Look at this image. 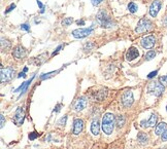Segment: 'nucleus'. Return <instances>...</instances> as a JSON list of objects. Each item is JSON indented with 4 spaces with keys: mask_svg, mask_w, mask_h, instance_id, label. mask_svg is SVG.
<instances>
[{
    "mask_svg": "<svg viewBox=\"0 0 167 149\" xmlns=\"http://www.w3.org/2000/svg\"><path fill=\"white\" fill-rule=\"evenodd\" d=\"M38 136H39L38 135V133H36V132H32V133L29 134V139H30V140H35Z\"/></svg>",
    "mask_w": 167,
    "mask_h": 149,
    "instance_id": "obj_27",
    "label": "nucleus"
},
{
    "mask_svg": "<svg viewBox=\"0 0 167 149\" xmlns=\"http://www.w3.org/2000/svg\"><path fill=\"white\" fill-rule=\"evenodd\" d=\"M155 56H156V52H154V50H149L146 54V59L147 61H151L152 59H154Z\"/></svg>",
    "mask_w": 167,
    "mask_h": 149,
    "instance_id": "obj_24",
    "label": "nucleus"
},
{
    "mask_svg": "<svg viewBox=\"0 0 167 149\" xmlns=\"http://www.w3.org/2000/svg\"><path fill=\"white\" fill-rule=\"evenodd\" d=\"M61 106H62L61 104H58L57 107H56V109H55V111H56V112H59V111H60V107H61Z\"/></svg>",
    "mask_w": 167,
    "mask_h": 149,
    "instance_id": "obj_40",
    "label": "nucleus"
},
{
    "mask_svg": "<svg viewBox=\"0 0 167 149\" xmlns=\"http://www.w3.org/2000/svg\"><path fill=\"white\" fill-rule=\"evenodd\" d=\"M11 47V42L8 41V40H5L4 38H1V50L2 52H4V50H6Z\"/></svg>",
    "mask_w": 167,
    "mask_h": 149,
    "instance_id": "obj_21",
    "label": "nucleus"
},
{
    "mask_svg": "<svg viewBox=\"0 0 167 149\" xmlns=\"http://www.w3.org/2000/svg\"><path fill=\"white\" fill-rule=\"evenodd\" d=\"M116 124L115 115L113 113H105L102 118V130L106 135H110L113 131Z\"/></svg>",
    "mask_w": 167,
    "mask_h": 149,
    "instance_id": "obj_1",
    "label": "nucleus"
},
{
    "mask_svg": "<svg viewBox=\"0 0 167 149\" xmlns=\"http://www.w3.org/2000/svg\"><path fill=\"white\" fill-rule=\"evenodd\" d=\"M137 9H138V7H137V5L134 3V2H130V3L128 4V10H129L131 13H136Z\"/></svg>",
    "mask_w": 167,
    "mask_h": 149,
    "instance_id": "obj_22",
    "label": "nucleus"
},
{
    "mask_svg": "<svg viewBox=\"0 0 167 149\" xmlns=\"http://www.w3.org/2000/svg\"><path fill=\"white\" fill-rule=\"evenodd\" d=\"M137 140L139 141L140 144H147V141H149V136L147 135L146 133H142V132H140L138 133V135H137Z\"/></svg>",
    "mask_w": 167,
    "mask_h": 149,
    "instance_id": "obj_19",
    "label": "nucleus"
},
{
    "mask_svg": "<svg viewBox=\"0 0 167 149\" xmlns=\"http://www.w3.org/2000/svg\"><path fill=\"white\" fill-rule=\"evenodd\" d=\"M86 106H87V100L84 97L79 98L73 104V108L76 111H82V110L86 108Z\"/></svg>",
    "mask_w": 167,
    "mask_h": 149,
    "instance_id": "obj_14",
    "label": "nucleus"
},
{
    "mask_svg": "<svg viewBox=\"0 0 167 149\" xmlns=\"http://www.w3.org/2000/svg\"><path fill=\"white\" fill-rule=\"evenodd\" d=\"M63 49V45H59V46H58L57 49H55V52H53V54H52V56H55V55H57L58 52H60V49Z\"/></svg>",
    "mask_w": 167,
    "mask_h": 149,
    "instance_id": "obj_33",
    "label": "nucleus"
},
{
    "mask_svg": "<svg viewBox=\"0 0 167 149\" xmlns=\"http://www.w3.org/2000/svg\"><path fill=\"white\" fill-rule=\"evenodd\" d=\"M33 78H34V76H33V77L31 78V79H29L28 81H26V82L22 83V85H20L16 91H14V93H20V96H19V98H20L22 95H24V94H25V92L27 91V88H28V86L30 85L31 82H32Z\"/></svg>",
    "mask_w": 167,
    "mask_h": 149,
    "instance_id": "obj_16",
    "label": "nucleus"
},
{
    "mask_svg": "<svg viewBox=\"0 0 167 149\" xmlns=\"http://www.w3.org/2000/svg\"><path fill=\"white\" fill-rule=\"evenodd\" d=\"M26 54H27L26 49L23 46H21V45L16 46L13 50V56L17 58V59H23L24 57H26Z\"/></svg>",
    "mask_w": 167,
    "mask_h": 149,
    "instance_id": "obj_15",
    "label": "nucleus"
},
{
    "mask_svg": "<svg viewBox=\"0 0 167 149\" xmlns=\"http://www.w3.org/2000/svg\"><path fill=\"white\" fill-rule=\"evenodd\" d=\"M0 118H1V124H0V127H1V128H3V127H4V116H3V114L0 115Z\"/></svg>",
    "mask_w": 167,
    "mask_h": 149,
    "instance_id": "obj_36",
    "label": "nucleus"
},
{
    "mask_svg": "<svg viewBox=\"0 0 167 149\" xmlns=\"http://www.w3.org/2000/svg\"><path fill=\"white\" fill-rule=\"evenodd\" d=\"M66 119H67V116H64L63 118L60 119V121L58 122V124H59L60 126H65V122H66Z\"/></svg>",
    "mask_w": 167,
    "mask_h": 149,
    "instance_id": "obj_32",
    "label": "nucleus"
},
{
    "mask_svg": "<svg viewBox=\"0 0 167 149\" xmlns=\"http://www.w3.org/2000/svg\"><path fill=\"white\" fill-rule=\"evenodd\" d=\"M93 28H94V26H92V27H90V28L76 29V30L72 31V35H73L74 38H79V39H81V38L87 37V36L90 35L92 33V31H93Z\"/></svg>",
    "mask_w": 167,
    "mask_h": 149,
    "instance_id": "obj_6",
    "label": "nucleus"
},
{
    "mask_svg": "<svg viewBox=\"0 0 167 149\" xmlns=\"http://www.w3.org/2000/svg\"><path fill=\"white\" fill-rule=\"evenodd\" d=\"M158 116L156 114H152L149 121H140V127L142 128H150V127H155L157 124Z\"/></svg>",
    "mask_w": 167,
    "mask_h": 149,
    "instance_id": "obj_10",
    "label": "nucleus"
},
{
    "mask_svg": "<svg viewBox=\"0 0 167 149\" xmlns=\"http://www.w3.org/2000/svg\"><path fill=\"white\" fill-rule=\"evenodd\" d=\"M36 1H37V4H38V6L40 7V13H45V5H43V4L42 3V2L39 1V0H36Z\"/></svg>",
    "mask_w": 167,
    "mask_h": 149,
    "instance_id": "obj_29",
    "label": "nucleus"
},
{
    "mask_svg": "<svg viewBox=\"0 0 167 149\" xmlns=\"http://www.w3.org/2000/svg\"><path fill=\"white\" fill-rule=\"evenodd\" d=\"M102 1H103V0H91L92 4H93L94 6H97V5H99V4H100Z\"/></svg>",
    "mask_w": 167,
    "mask_h": 149,
    "instance_id": "obj_31",
    "label": "nucleus"
},
{
    "mask_svg": "<svg viewBox=\"0 0 167 149\" xmlns=\"http://www.w3.org/2000/svg\"><path fill=\"white\" fill-rule=\"evenodd\" d=\"M147 92L153 94L156 97H159L164 92V85L161 82H157V81L150 82L149 85H147Z\"/></svg>",
    "mask_w": 167,
    "mask_h": 149,
    "instance_id": "obj_3",
    "label": "nucleus"
},
{
    "mask_svg": "<svg viewBox=\"0 0 167 149\" xmlns=\"http://www.w3.org/2000/svg\"><path fill=\"white\" fill-rule=\"evenodd\" d=\"M27 70H28V68H27V67H25V68H24V71L23 72H27Z\"/></svg>",
    "mask_w": 167,
    "mask_h": 149,
    "instance_id": "obj_41",
    "label": "nucleus"
},
{
    "mask_svg": "<svg viewBox=\"0 0 167 149\" xmlns=\"http://www.w3.org/2000/svg\"><path fill=\"white\" fill-rule=\"evenodd\" d=\"M116 124H117L118 128H122L125 124V117L123 115H119L116 118Z\"/></svg>",
    "mask_w": 167,
    "mask_h": 149,
    "instance_id": "obj_20",
    "label": "nucleus"
},
{
    "mask_svg": "<svg viewBox=\"0 0 167 149\" xmlns=\"http://www.w3.org/2000/svg\"><path fill=\"white\" fill-rule=\"evenodd\" d=\"M153 28V23L147 19H141L138 24H137V27L135 29V32L136 33H144L150 31Z\"/></svg>",
    "mask_w": 167,
    "mask_h": 149,
    "instance_id": "obj_4",
    "label": "nucleus"
},
{
    "mask_svg": "<svg viewBox=\"0 0 167 149\" xmlns=\"http://www.w3.org/2000/svg\"><path fill=\"white\" fill-rule=\"evenodd\" d=\"M21 29L22 30L27 31V32H30V26L27 25V24H23V25L21 26Z\"/></svg>",
    "mask_w": 167,
    "mask_h": 149,
    "instance_id": "obj_28",
    "label": "nucleus"
},
{
    "mask_svg": "<svg viewBox=\"0 0 167 149\" xmlns=\"http://www.w3.org/2000/svg\"><path fill=\"white\" fill-rule=\"evenodd\" d=\"M24 117H25V110L24 107H18V109L16 110V113H14L13 117V121L17 126H21L24 121Z\"/></svg>",
    "mask_w": 167,
    "mask_h": 149,
    "instance_id": "obj_8",
    "label": "nucleus"
},
{
    "mask_svg": "<svg viewBox=\"0 0 167 149\" xmlns=\"http://www.w3.org/2000/svg\"><path fill=\"white\" fill-rule=\"evenodd\" d=\"M76 24H77V25H82V26H83V25H85V21H84V20L77 21V22H76Z\"/></svg>",
    "mask_w": 167,
    "mask_h": 149,
    "instance_id": "obj_38",
    "label": "nucleus"
},
{
    "mask_svg": "<svg viewBox=\"0 0 167 149\" xmlns=\"http://www.w3.org/2000/svg\"><path fill=\"white\" fill-rule=\"evenodd\" d=\"M26 72H21V73L20 74H19V76H18V77H26Z\"/></svg>",
    "mask_w": 167,
    "mask_h": 149,
    "instance_id": "obj_39",
    "label": "nucleus"
},
{
    "mask_svg": "<svg viewBox=\"0 0 167 149\" xmlns=\"http://www.w3.org/2000/svg\"><path fill=\"white\" fill-rule=\"evenodd\" d=\"M166 110H167V106H166Z\"/></svg>",
    "mask_w": 167,
    "mask_h": 149,
    "instance_id": "obj_42",
    "label": "nucleus"
},
{
    "mask_svg": "<svg viewBox=\"0 0 167 149\" xmlns=\"http://www.w3.org/2000/svg\"><path fill=\"white\" fill-rule=\"evenodd\" d=\"M14 69L11 68V67H6V68H3L2 67L1 68V82L2 83H6V82H9V81L11 80V79L14 78Z\"/></svg>",
    "mask_w": 167,
    "mask_h": 149,
    "instance_id": "obj_5",
    "label": "nucleus"
},
{
    "mask_svg": "<svg viewBox=\"0 0 167 149\" xmlns=\"http://www.w3.org/2000/svg\"><path fill=\"white\" fill-rule=\"evenodd\" d=\"M162 23H163V25L165 26V27H167V16H164V19H163V21H162Z\"/></svg>",
    "mask_w": 167,
    "mask_h": 149,
    "instance_id": "obj_37",
    "label": "nucleus"
},
{
    "mask_svg": "<svg viewBox=\"0 0 167 149\" xmlns=\"http://www.w3.org/2000/svg\"><path fill=\"white\" fill-rule=\"evenodd\" d=\"M96 18H97V21H98V23L101 25V27H103V28H110V27H113V20H111L110 16H108L107 13H106L104 9H101V10H99Z\"/></svg>",
    "mask_w": 167,
    "mask_h": 149,
    "instance_id": "obj_2",
    "label": "nucleus"
},
{
    "mask_svg": "<svg viewBox=\"0 0 167 149\" xmlns=\"http://www.w3.org/2000/svg\"><path fill=\"white\" fill-rule=\"evenodd\" d=\"M72 22H73V19H72V18H66L65 20L62 21V25L69 26V25H71V24H72Z\"/></svg>",
    "mask_w": 167,
    "mask_h": 149,
    "instance_id": "obj_25",
    "label": "nucleus"
},
{
    "mask_svg": "<svg viewBox=\"0 0 167 149\" xmlns=\"http://www.w3.org/2000/svg\"><path fill=\"white\" fill-rule=\"evenodd\" d=\"M157 74H158V70H155V71H153V72H151V73L149 74V75H147V78H154L155 76L157 75Z\"/></svg>",
    "mask_w": 167,
    "mask_h": 149,
    "instance_id": "obj_30",
    "label": "nucleus"
},
{
    "mask_svg": "<svg viewBox=\"0 0 167 149\" xmlns=\"http://www.w3.org/2000/svg\"><path fill=\"white\" fill-rule=\"evenodd\" d=\"M14 7H16V4H14V3L11 4V6H9L8 8H7L6 10H5V13H8L9 11H11V10H13V9L14 8Z\"/></svg>",
    "mask_w": 167,
    "mask_h": 149,
    "instance_id": "obj_34",
    "label": "nucleus"
},
{
    "mask_svg": "<svg viewBox=\"0 0 167 149\" xmlns=\"http://www.w3.org/2000/svg\"><path fill=\"white\" fill-rule=\"evenodd\" d=\"M138 56H139L138 49L134 46H131L127 50V52H126V60H127V61H132V60L136 59Z\"/></svg>",
    "mask_w": 167,
    "mask_h": 149,
    "instance_id": "obj_12",
    "label": "nucleus"
},
{
    "mask_svg": "<svg viewBox=\"0 0 167 149\" xmlns=\"http://www.w3.org/2000/svg\"><path fill=\"white\" fill-rule=\"evenodd\" d=\"M58 72H60V70H57V71H53V72H50V73H47V74H42V76H40V79H47V78H50L52 77L53 75H55V74H57Z\"/></svg>",
    "mask_w": 167,
    "mask_h": 149,
    "instance_id": "obj_23",
    "label": "nucleus"
},
{
    "mask_svg": "<svg viewBox=\"0 0 167 149\" xmlns=\"http://www.w3.org/2000/svg\"><path fill=\"white\" fill-rule=\"evenodd\" d=\"M159 82H161L164 86L167 85V75H165V76H161V77L159 78Z\"/></svg>",
    "mask_w": 167,
    "mask_h": 149,
    "instance_id": "obj_26",
    "label": "nucleus"
},
{
    "mask_svg": "<svg viewBox=\"0 0 167 149\" xmlns=\"http://www.w3.org/2000/svg\"><path fill=\"white\" fill-rule=\"evenodd\" d=\"M134 98H133V93L131 91H126L122 95V103L124 107H129L132 105Z\"/></svg>",
    "mask_w": 167,
    "mask_h": 149,
    "instance_id": "obj_9",
    "label": "nucleus"
},
{
    "mask_svg": "<svg viewBox=\"0 0 167 149\" xmlns=\"http://www.w3.org/2000/svg\"><path fill=\"white\" fill-rule=\"evenodd\" d=\"M99 130H100V124H99V121L96 119V121H93L91 124V132L93 135H98L99 134Z\"/></svg>",
    "mask_w": 167,
    "mask_h": 149,
    "instance_id": "obj_18",
    "label": "nucleus"
},
{
    "mask_svg": "<svg viewBox=\"0 0 167 149\" xmlns=\"http://www.w3.org/2000/svg\"><path fill=\"white\" fill-rule=\"evenodd\" d=\"M166 130H167V124H165V122H160L159 124H157L156 129H155V134L160 136L166 131Z\"/></svg>",
    "mask_w": 167,
    "mask_h": 149,
    "instance_id": "obj_17",
    "label": "nucleus"
},
{
    "mask_svg": "<svg viewBox=\"0 0 167 149\" xmlns=\"http://www.w3.org/2000/svg\"><path fill=\"white\" fill-rule=\"evenodd\" d=\"M160 8H161V1L160 0H154L153 3L150 6V14H151L153 18H155V16L158 14Z\"/></svg>",
    "mask_w": 167,
    "mask_h": 149,
    "instance_id": "obj_11",
    "label": "nucleus"
},
{
    "mask_svg": "<svg viewBox=\"0 0 167 149\" xmlns=\"http://www.w3.org/2000/svg\"><path fill=\"white\" fill-rule=\"evenodd\" d=\"M161 138H162V141H167V130H166L165 132H164L163 134H162Z\"/></svg>",
    "mask_w": 167,
    "mask_h": 149,
    "instance_id": "obj_35",
    "label": "nucleus"
},
{
    "mask_svg": "<svg viewBox=\"0 0 167 149\" xmlns=\"http://www.w3.org/2000/svg\"><path fill=\"white\" fill-rule=\"evenodd\" d=\"M155 43H156V38L154 37L153 35H147L144 36L141 40H140V44L144 49H151L152 47H154Z\"/></svg>",
    "mask_w": 167,
    "mask_h": 149,
    "instance_id": "obj_7",
    "label": "nucleus"
},
{
    "mask_svg": "<svg viewBox=\"0 0 167 149\" xmlns=\"http://www.w3.org/2000/svg\"><path fill=\"white\" fill-rule=\"evenodd\" d=\"M160 149H164V148H160Z\"/></svg>",
    "mask_w": 167,
    "mask_h": 149,
    "instance_id": "obj_43",
    "label": "nucleus"
},
{
    "mask_svg": "<svg viewBox=\"0 0 167 149\" xmlns=\"http://www.w3.org/2000/svg\"><path fill=\"white\" fill-rule=\"evenodd\" d=\"M84 129V121H82V119L79 118H76L73 121V131H72V133H73V135H79V133H81L82 131H83Z\"/></svg>",
    "mask_w": 167,
    "mask_h": 149,
    "instance_id": "obj_13",
    "label": "nucleus"
}]
</instances>
